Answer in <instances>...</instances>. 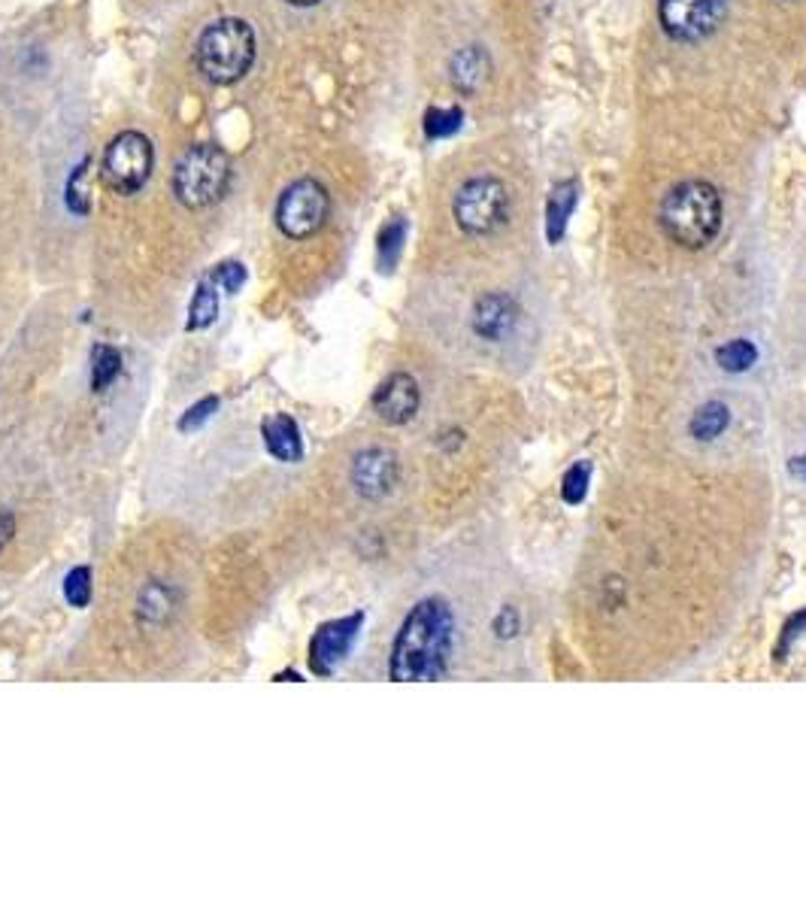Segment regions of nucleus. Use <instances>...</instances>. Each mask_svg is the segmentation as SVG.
<instances>
[{
  "mask_svg": "<svg viewBox=\"0 0 806 910\" xmlns=\"http://www.w3.org/2000/svg\"><path fill=\"white\" fill-rule=\"evenodd\" d=\"M455 619L443 598H422L394 638L389 674L397 683H431L446 674Z\"/></svg>",
  "mask_w": 806,
  "mask_h": 910,
  "instance_id": "nucleus-1",
  "label": "nucleus"
},
{
  "mask_svg": "<svg viewBox=\"0 0 806 910\" xmlns=\"http://www.w3.org/2000/svg\"><path fill=\"white\" fill-rule=\"evenodd\" d=\"M661 228L673 243L685 249H701L713 243L722 228V198L704 180H688L673 186L661 203Z\"/></svg>",
  "mask_w": 806,
  "mask_h": 910,
  "instance_id": "nucleus-2",
  "label": "nucleus"
},
{
  "mask_svg": "<svg viewBox=\"0 0 806 910\" xmlns=\"http://www.w3.org/2000/svg\"><path fill=\"white\" fill-rule=\"evenodd\" d=\"M255 61V31L246 19H219L198 40V68L215 86L243 79Z\"/></svg>",
  "mask_w": 806,
  "mask_h": 910,
  "instance_id": "nucleus-3",
  "label": "nucleus"
},
{
  "mask_svg": "<svg viewBox=\"0 0 806 910\" xmlns=\"http://www.w3.org/2000/svg\"><path fill=\"white\" fill-rule=\"evenodd\" d=\"M231 180V161L228 152L215 143H198L177 161L173 170V191L182 207L203 210L213 207L228 189Z\"/></svg>",
  "mask_w": 806,
  "mask_h": 910,
  "instance_id": "nucleus-4",
  "label": "nucleus"
},
{
  "mask_svg": "<svg viewBox=\"0 0 806 910\" xmlns=\"http://www.w3.org/2000/svg\"><path fill=\"white\" fill-rule=\"evenodd\" d=\"M452 213L455 222L464 234L485 237L494 234L497 228L506 226V216H510V191L501 180L494 177H480L471 180L467 186H461L452 203Z\"/></svg>",
  "mask_w": 806,
  "mask_h": 910,
  "instance_id": "nucleus-5",
  "label": "nucleus"
},
{
  "mask_svg": "<svg viewBox=\"0 0 806 910\" xmlns=\"http://www.w3.org/2000/svg\"><path fill=\"white\" fill-rule=\"evenodd\" d=\"M152 164H155V152L149 137L140 131H122L119 137H112V143L103 152V180L119 194H134L152 177Z\"/></svg>",
  "mask_w": 806,
  "mask_h": 910,
  "instance_id": "nucleus-6",
  "label": "nucleus"
},
{
  "mask_svg": "<svg viewBox=\"0 0 806 910\" xmlns=\"http://www.w3.org/2000/svg\"><path fill=\"white\" fill-rule=\"evenodd\" d=\"M331 213V198L328 189L319 180H298L282 191L280 203H276V226L285 237L303 240L313 237L319 228L328 222Z\"/></svg>",
  "mask_w": 806,
  "mask_h": 910,
  "instance_id": "nucleus-7",
  "label": "nucleus"
},
{
  "mask_svg": "<svg viewBox=\"0 0 806 910\" xmlns=\"http://www.w3.org/2000/svg\"><path fill=\"white\" fill-rule=\"evenodd\" d=\"M728 0H658L661 28L683 43L704 40L716 31Z\"/></svg>",
  "mask_w": 806,
  "mask_h": 910,
  "instance_id": "nucleus-8",
  "label": "nucleus"
},
{
  "mask_svg": "<svg viewBox=\"0 0 806 910\" xmlns=\"http://www.w3.org/2000/svg\"><path fill=\"white\" fill-rule=\"evenodd\" d=\"M361 626H364V613H349V617L331 619L315 631L310 641V668L315 677H331L346 662V656L359 641Z\"/></svg>",
  "mask_w": 806,
  "mask_h": 910,
  "instance_id": "nucleus-9",
  "label": "nucleus"
},
{
  "mask_svg": "<svg viewBox=\"0 0 806 910\" xmlns=\"http://www.w3.org/2000/svg\"><path fill=\"white\" fill-rule=\"evenodd\" d=\"M419 382L410 373H392L389 380L382 382L380 389L373 392V410L382 422L389 426H403L419 413Z\"/></svg>",
  "mask_w": 806,
  "mask_h": 910,
  "instance_id": "nucleus-10",
  "label": "nucleus"
},
{
  "mask_svg": "<svg viewBox=\"0 0 806 910\" xmlns=\"http://www.w3.org/2000/svg\"><path fill=\"white\" fill-rule=\"evenodd\" d=\"M397 483V459L394 452L380 450H364L355 456L352 464V486L359 489L364 498H382V494L392 492V486Z\"/></svg>",
  "mask_w": 806,
  "mask_h": 910,
  "instance_id": "nucleus-11",
  "label": "nucleus"
},
{
  "mask_svg": "<svg viewBox=\"0 0 806 910\" xmlns=\"http://www.w3.org/2000/svg\"><path fill=\"white\" fill-rule=\"evenodd\" d=\"M518 322V307L510 294H482L473 307V331L485 340H504Z\"/></svg>",
  "mask_w": 806,
  "mask_h": 910,
  "instance_id": "nucleus-12",
  "label": "nucleus"
},
{
  "mask_svg": "<svg viewBox=\"0 0 806 910\" xmlns=\"http://www.w3.org/2000/svg\"><path fill=\"white\" fill-rule=\"evenodd\" d=\"M261 438H264V447L276 461L294 464V461L303 459L301 426L289 413H273V417L264 419L261 422Z\"/></svg>",
  "mask_w": 806,
  "mask_h": 910,
  "instance_id": "nucleus-13",
  "label": "nucleus"
},
{
  "mask_svg": "<svg viewBox=\"0 0 806 910\" xmlns=\"http://www.w3.org/2000/svg\"><path fill=\"white\" fill-rule=\"evenodd\" d=\"M488 77V58L482 52L480 46H471V49H461L459 56L452 58V82L459 86L461 91H476Z\"/></svg>",
  "mask_w": 806,
  "mask_h": 910,
  "instance_id": "nucleus-14",
  "label": "nucleus"
},
{
  "mask_svg": "<svg viewBox=\"0 0 806 910\" xmlns=\"http://www.w3.org/2000/svg\"><path fill=\"white\" fill-rule=\"evenodd\" d=\"M215 289L219 286H215L213 277L198 282L189 303V322H185L189 331H203V328H210L215 322V316H219V292Z\"/></svg>",
  "mask_w": 806,
  "mask_h": 910,
  "instance_id": "nucleus-15",
  "label": "nucleus"
},
{
  "mask_svg": "<svg viewBox=\"0 0 806 910\" xmlns=\"http://www.w3.org/2000/svg\"><path fill=\"white\" fill-rule=\"evenodd\" d=\"M119 373H122V352L115 347H107V343H98L91 352V389L107 392Z\"/></svg>",
  "mask_w": 806,
  "mask_h": 910,
  "instance_id": "nucleus-16",
  "label": "nucleus"
},
{
  "mask_svg": "<svg viewBox=\"0 0 806 910\" xmlns=\"http://www.w3.org/2000/svg\"><path fill=\"white\" fill-rule=\"evenodd\" d=\"M137 607H140V619H147V622L158 626V622H164V619L170 617V610H173V589L164 583H149L147 589L140 592Z\"/></svg>",
  "mask_w": 806,
  "mask_h": 910,
  "instance_id": "nucleus-17",
  "label": "nucleus"
},
{
  "mask_svg": "<svg viewBox=\"0 0 806 910\" xmlns=\"http://www.w3.org/2000/svg\"><path fill=\"white\" fill-rule=\"evenodd\" d=\"M731 426V410L728 404H722V401H709V404H704L701 410L695 413V419H692V434H695L697 440H713L718 438L725 428Z\"/></svg>",
  "mask_w": 806,
  "mask_h": 910,
  "instance_id": "nucleus-18",
  "label": "nucleus"
},
{
  "mask_svg": "<svg viewBox=\"0 0 806 910\" xmlns=\"http://www.w3.org/2000/svg\"><path fill=\"white\" fill-rule=\"evenodd\" d=\"M716 361L728 373H743L749 371L752 364L758 361V349H755V343H749V340H731L725 347H718Z\"/></svg>",
  "mask_w": 806,
  "mask_h": 910,
  "instance_id": "nucleus-19",
  "label": "nucleus"
},
{
  "mask_svg": "<svg viewBox=\"0 0 806 910\" xmlns=\"http://www.w3.org/2000/svg\"><path fill=\"white\" fill-rule=\"evenodd\" d=\"M573 203H576V186H573V182L558 186L550 201V240L552 243H558L561 234H564V226H567V216H571Z\"/></svg>",
  "mask_w": 806,
  "mask_h": 910,
  "instance_id": "nucleus-20",
  "label": "nucleus"
},
{
  "mask_svg": "<svg viewBox=\"0 0 806 910\" xmlns=\"http://www.w3.org/2000/svg\"><path fill=\"white\" fill-rule=\"evenodd\" d=\"M588 483H592V464L588 461L573 464L571 471L564 473V480H561V498L567 504H583V498L588 494Z\"/></svg>",
  "mask_w": 806,
  "mask_h": 910,
  "instance_id": "nucleus-21",
  "label": "nucleus"
},
{
  "mask_svg": "<svg viewBox=\"0 0 806 910\" xmlns=\"http://www.w3.org/2000/svg\"><path fill=\"white\" fill-rule=\"evenodd\" d=\"M403 237H406V222L403 219H394L389 226L382 228L380 234V268L392 270L397 264V256H401Z\"/></svg>",
  "mask_w": 806,
  "mask_h": 910,
  "instance_id": "nucleus-22",
  "label": "nucleus"
},
{
  "mask_svg": "<svg viewBox=\"0 0 806 910\" xmlns=\"http://www.w3.org/2000/svg\"><path fill=\"white\" fill-rule=\"evenodd\" d=\"M64 598L70 601V607H89L91 601V568L89 564H79L73 571L64 577Z\"/></svg>",
  "mask_w": 806,
  "mask_h": 910,
  "instance_id": "nucleus-23",
  "label": "nucleus"
},
{
  "mask_svg": "<svg viewBox=\"0 0 806 910\" xmlns=\"http://www.w3.org/2000/svg\"><path fill=\"white\" fill-rule=\"evenodd\" d=\"M85 180H89V173H85V164H79L73 173H70L68 180V207L73 210L77 216H85L89 213V186H85Z\"/></svg>",
  "mask_w": 806,
  "mask_h": 910,
  "instance_id": "nucleus-24",
  "label": "nucleus"
},
{
  "mask_svg": "<svg viewBox=\"0 0 806 910\" xmlns=\"http://www.w3.org/2000/svg\"><path fill=\"white\" fill-rule=\"evenodd\" d=\"M461 128V110H431L425 116V131L427 137H449Z\"/></svg>",
  "mask_w": 806,
  "mask_h": 910,
  "instance_id": "nucleus-25",
  "label": "nucleus"
},
{
  "mask_svg": "<svg viewBox=\"0 0 806 910\" xmlns=\"http://www.w3.org/2000/svg\"><path fill=\"white\" fill-rule=\"evenodd\" d=\"M215 410H219V398H215V394H206V398H201L198 404L185 410V417L180 419V431H198L203 422H210V419H213Z\"/></svg>",
  "mask_w": 806,
  "mask_h": 910,
  "instance_id": "nucleus-26",
  "label": "nucleus"
},
{
  "mask_svg": "<svg viewBox=\"0 0 806 910\" xmlns=\"http://www.w3.org/2000/svg\"><path fill=\"white\" fill-rule=\"evenodd\" d=\"M213 280H215V286L224 289L228 294H236L240 289H243V282H246V268H243L240 261H224V264L215 268Z\"/></svg>",
  "mask_w": 806,
  "mask_h": 910,
  "instance_id": "nucleus-27",
  "label": "nucleus"
},
{
  "mask_svg": "<svg viewBox=\"0 0 806 910\" xmlns=\"http://www.w3.org/2000/svg\"><path fill=\"white\" fill-rule=\"evenodd\" d=\"M494 629H497V634H501V638H510V634L518 629V617H515V610H510V607H506L504 613L497 617V622H494Z\"/></svg>",
  "mask_w": 806,
  "mask_h": 910,
  "instance_id": "nucleus-28",
  "label": "nucleus"
},
{
  "mask_svg": "<svg viewBox=\"0 0 806 910\" xmlns=\"http://www.w3.org/2000/svg\"><path fill=\"white\" fill-rule=\"evenodd\" d=\"M12 534H16V517H12L10 510H0V550L10 543Z\"/></svg>",
  "mask_w": 806,
  "mask_h": 910,
  "instance_id": "nucleus-29",
  "label": "nucleus"
},
{
  "mask_svg": "<svg viewBox=\"0 0 806 910\" xmlns=\"http://www.w3.org/2000/svg\"><path fill=\"white\" fill-rule=\"evenodd\" d=\"M792 473H795L797 480H806V456H797V459L792 461Z\"/></svg>",
  "mask_w": 806,
  "mask_h": 910,
  "instance_id": "nucleus-30",
  "label": "nucleus"
},
{
  "mask_svg": "<svg viewBox=\"0 0 806 910\" xmlns=\"http://www.w3.org/2000/svg\"><path fill=\"white\" fill-rule=\"evenodd\" d=\"M285 3H292V7H315L319 0H285Z\"/></svg>",
  "mask_w": 806,
  "mask_h": 910,
  "instance_id": "nucleus-31",
  "label": "nucleus"
}]
</instances>
